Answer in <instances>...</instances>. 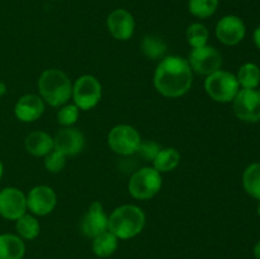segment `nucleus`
<instances>
[{
	"label": "nucleus",
	"instance_id": "nucleus-1",
	"mask_svg": "<svg viewBox=\"0 0 260 259\" xmlns=\"http://www.w3.org/2000/svg\"><path fill=\"white\" fill-rule=\"evenodd\" d=\"M193 71L189 62L180 56H168L156 66L155 89L167 98H179L190 90Z\"/></svg>",
	"mask_w": 260,
	"mask_h": 259
},
{
	"label": "nucleus",
	"instance_id": "nucleus-2",
	"mask_svg": "<svg viewBox=\"0 0 260 259\" xmlns=\"http://www.w3.org/2000/svg\"><path fill=\"white\" fill-rule=\"evenodd\" d=\"M145 212L135 205H123L117 207L108 217V231L118 239L126 240L139 235L145 228Z\"/></svg>",
	"mask_w": 260,
	"mask_h": 259
},
{
	"label": "nucleus",
	"instance_id": "nucleus-3",
	"mask_svg": "<svg viewBox=\"0 0 260 259\" xmlns=\"http://www.w3.org/2000/svg\"><path fill=\"white\" fill-rule=\"evenodd\" d=\"M40 96L51 107L63 106L73 94V84L69 76L58 69H48L38 79Z\"/></svg>",
	"mask_w": 260,
	"mask_h": 259
},
{
	"label": "nucleus",
	"instance_id": "nucleus-4",
	"mask_svg": "<svg viewBox=\"0 0 260 259\" xmlns=\"http://www.w3.org/2000/svg\"><path fill=\"white\" fill-rule=\"evenodd\" d=\"M162 187L161 173L154 167H144L135 172L128 182V192L136 200L146 201L155 197Z\"/></svg>",
	"mask_w": 260,
	"mask_h": 259
},
{
	"label": "nucleus",
	"instance_id": "nucleus-5",
	"mask_svg": "<svg viewBox=\"0 0 260 259\" xmlns=\"http://www.w3.org/2000/svg\"><path fill=\"white\" fill-rule=\"evenodd\" d=\"M239 81L236 75L230 71L217 70L208 75L205 80V89L211 99L218 103L233 102L239 89Z\"/></svg>",
	"mask_w": 260,
	"mask_h": 259
},
{
	"label": "nucleus",
	"instance_id": "nucleus-6",
	"mask_svg": "<svg viewBox=\"0 0 260 259\" xmlns=\"http://www.w3.org/2000/svg\"><path fill=\"white\" fill-rule=\"evenodd\" d=\"M74 104L81 111L93 109L102 99V84L93 75H83L74 83Z\"/></svg>",
	"mask_w": 260,
	"mask_h": 259
},
{
	"label": "nucleus",
	"instance_id": "nucleus-7",
	"mask_svg": "<svg viewBox=\"0 0 260 259\" xmlns=\"http://www.w3.org/2000/svg\"><path fill=\"white\" fill-rule=\"evenodd\" d=\"M141 141L139 131L129 124H117L108 134V145L111 150L123 156L135 154Z\"/></svg>",
	"mask_w": 260,
	"mask_h": 259
},
{
	"label": "nucleus",
	"instance_id": "nucleus-8",
	"mask_svg": "<svg viewBox=\"0 0 260 259\" xmlns=\"http://www.w3.org/2000/svg\"><path fill=\"white\" fill-rule=\"evenodd\" d=\"M188 62L192 71L208 76L220 70L222 66V56L215 47L206 45L203 47L193 48L188 57Z\"/></svg>",
	"mask_w": 260,
	"mask_h": 259
},
{
	"label": "nucleus",
	"instance_id": "nucleus-9",
	"mask_svg": "<svg viewBox=\"0 0 260 259\" xmlns=\"http://www.w3.org/2000/svg\"><path fill=\"white\" fill-rule=\"evenodd\" d=\"M236 117L245 122L260 121V91L255 89H241L233 101Z\"/></svg>",
	"mask_w": 260,
	"mask_h": 259
},
{
	"label": "nucleus",
	"instance_id": "nucleus-10",
	"mask_svg": "<svg viewBox=\"0 0 260 259\" xmlns=\"http://www.w3.org/2000/svg\"><path fill=\"white\" fill-rule=\"evenodd\" d=\"M27 213V196L15 187L0 190V216L7 220L17 221Z\"/></svg>",
	"mask_w": 260,
	"mask_h": 259
},
{
	"label": "nucleus",
	"instance_id": "nucleus-11",
	"mask_svg": "<svg viewBox=\"0 0 260 259\" xmlns=\"http://www.w3.org/2000/svg\"><path fill=\"white\" fill-rule=\"evenodd\" d=\"M57 205L55 190L47 185H36L28 192L27 210L36 216H46L52 212Z\"/></svg>",
	"mask_w": 260,
	"mask_h": 259
},
{
	"label": "nucleus",
	"instance_id": "nucleus-12",
	"mask_svg": "<svg viewBox=\"0 0 260 259\" xmlns=\"http://www.w3.org/2000/svg\"><path fill=\"white\" fill-rule=\"evenodd\" d=\"M245 33V24L238 15H225L218 20L216 25V37L223 45H238L244 40Z\"/></svg>",
	"mask_w": 260,
	"mask_h": 259
},
{
	"label": "nucleus",
	"instance_id": "nucleus-13",
	"mask_svg": "<svg viewBox=\"0 0 260 259\" xmlns=\"http://www.w3.org/2000/svg\"><path fill=\"white\" fill-rule=\"evenodd\" d=\"M85 137L83 132L74 127H63L53 137V150L62 152L66 156H75L83 151Z\"/></svg>",
	"mask_w": 260,
	"mask_h": 259
},
{
	"label": "nucleus",
	"instance_id": "nucleus-14",
	"mask_svg": "<svg viewBox=\"0 0 260 259\" xmlns=\"http://www.w3.org/2000/svg\"><path fill=\"white\" fill-rule=\"evenodd\" d=\"M81 233L86 238L94 239L102 233L108 230V216L104 212L103 205L99 201H94L89 206L88 211L81 220Z\"/></svg>",
	"mask_w": 260,
	"mask_h": 259
},
{
	"label": "nucleus",
	"instance_id": "nucleus-15",
	"mask_svg": "<svg viewBox=\"0 0 260 259\" xmlns=\"http://www.w3.org/2000/svg\"><path fill=\"white\" fill-rule=\"evenodd\" d=\"M135 19L134 15L126 9L113 10L107 18V28L113 38L118 41H127L135 33Z\"/></svg>",
	"mask_w": 260,
	"mask_h": 259
},
{
	"label": "nucleus",
	"instance_id": "nucleus-16",
	"mask_svg": "<svg viewBox=\"0 0 260 259\" xmlns=\"http://www.w3.org/2000/svg\"><path fill=\"white\" fill-rule=\"evenodd\" d=\"M43 112H45V102L36 94H25L20 96L14 106L15 117L25 123L37 121Z\"/></svg>",
	"mask_w": 260,
	"mask_h": 259
},
{
	"label": "nucleus",
	"instance_id": "nucleus-17",
	"mask_svg": "<svg viewBox=\"0 0 260 259\" xmlns=\"http://www.w3.org/2000/svg\"><path fill=\"white\" fill-rule=\"evenodd\" d=\"M24 147L33 156H43L53 150V137L45 131H33L25 137Z\"/></svg>",
	"mask_w": 260,
	"mask_h": 259
},
{
	"label": "nucleus",
	"instance_id": "nucleus-18",
	"mask_svg": "<svg viewBox=\"0 0 260 259\" xmlns=\"http://www.w3.org/2000/svg\"><path fill=\"white\" fill-rule=\"evenodd\" d=\"M25 254V244L14 234L0 235V259H22Z\"/></svg>",
	"mask_w": 260,
	"mask_h": 259
},
{
	"label": "nucleus",
	"instance_id": "nucleus-19",
	"mask_svg": "<svg viewBox=\"0 0 260 259\" xmlns=\"http://www.w3.org/2000/svg\"><path fill=\"white\" fill-rule=\"evenodd\" d=\"M93 251L99 258H108L116 253L118 248V238L111 233V231H104L101 235L95 236L93 239Z\"/></svg>",
	"mask_w": 260,
	"mask_h": 259
},
{
	"label": "nucleus",
	"instance_id": "nucleus-20",
	"mask_svg": "<svg viewBox=\"0 0 260 259\" xmlns=\"http://www.w3.org/2000/svg\"><path fill=\"white\" fill-rule=\"evenodd\" d=\"M180 163V152L175 147H165L159 151L154 160L152 167L159 173H168L174 170Z\"/></svg>",
	"mask_w": 260,
	"mask_h": 259
},
{
	"label": "nucleus",
	"instance_id": "nucleus-21",
	"mask_svg": "<svg viewBox=\"0 0 260 259\" xmlns=\"http://www.w3.org/2000/svg\"><path fill=\"white\" fill-rule=\"evenodd\" d=\"M40 222L33 215L24 213L22 217L15 221V230L23 240H33L40 234Z\"/></svg>",
	"mask_w": 260,
	"mask_h": 259
},
{
	"label": "nucleus",
	"instance_id": "nucleus-22",
	"mask_svg": "<svg viewBox=\"0 0 260 259\" xmlns=\"http://www.w3.org/2000/svg\"><path fill=\"white\" fill-rule=\"evenodd\" d=\"M243 185L249 196L260 200V163L250 164L243 174Z\"/></svg>",
	"mask_w": 260,
	"mask_h": 259
},
{
	"label": "nucleus",
	"instance_id": "nucleus-23",
	"mask_svg": "<svg viewBox=\"0 0 260 259\" xmlns=\"http://www.w3.org/2000/svg\"><path fill=\"white\" fill-rule=\"evenodd\" d=\"M141 50L146 57L151 60L164 57L167 52V43L161 37L155 35H147L141 41Z\"/></svg>",
	"mask_w": 260,
	"mask_h": 259
},
{
	"label": "nucleus",
	"instance_id": "nucleus-24",
	"mask_svg": "<svg viewBox=\"0 0 260 259\" xmlns=\"http://www.w3.org/2000/svg\"><path fill=\"white\" fill-rule=\"evenodd\" d=\"M236 79L239 85L243 86V89H255L260 84V69L255 63H244L239 69Z\"/></svg>",
	"mask_w": 260,
	"mask_h": 259
},
{
	"label": "nucleus",
	"instance_id": "nucleus-25",
	"mask_svg": "<svg viewBox=\"0 0 260 259\" xmlns=\"http://www.w3.org/2000/svg\"><path fill=\"white\" fill-rule=\"evenodd\" d=\"M218 0H188V10L194 17L206 19L216 13Z\"/></svg>",
	"mask_w": 260,
	"mask_h": 259
},
{
	"label": "nucleus",
	"instance_id": "nucleus-26",
	"mask_svg": "<svg viewBox=\"0 0 260 259\" xmlns=\"http://www.w3.org/2000/svg\"><path fill=\"white\" fill-rule=\"evenodd\" d=\"M187 41L193 48L203 47L207 45L208 37H210V32L206 28L205 24L202 23H193L187 28Z\"/></svg>",
	"mask_w": 260,
	"mask_h": 259
},
{
	"label": "nucleus",
	"instance_id": "nucleus-27",
	"mask_svg": "<svg viewBox=\"0 0 260 259\" xmlns=\"http://www.w3.org/2000/svg\"><path fill=\"white\" fill-rule=\"evenodd\" d=\"M46 170L50 173H60L66 167V155L57 150H52L50 154H47L43 160Z\"/></svg>",
	"mask_w": 260,
	"mask_h": 259
},
{
	"label": "nucleus",
	"instance_id": "nucleus-28",
	"mask_svg": "<svg viewBox=\"0 0 260 259\" xmlns=\"http://www.w3.org/2000/svg\"><path fill=\"white\" fill-rule=\"evenodd\" d=\"M79 118V108L75 104H66L58 111L57 122L63 127H71Z\"/></svg>",
	"mask_w": 260,
	"mask_h": 259
},
{
	"label": "nucleus",
	"instance_id": "nucleus-29",
	"mask_svg": "<svg viewBox=\"0 0 260 259\" xmlns=\"http://www.w3.org/2000/svg\"><path fill=\"white\" fill-rule=\"evenodd\" d=\"M161 150L160 145L155 141H141L139 149H137L136 152H139L140 156L144 157L147 161H152V160L156 157V155L159 154V151Z\"/></svg>",
	"mask_w": 260,
	"mask_h": 259
},
{
	"label": "nucleus",
	"instance_id": "nucleus-30",
	"mask_svg": "<svg viewBox=\"0 0 260 259\" xmlns=\"http://www.w3.org/2000/svg\"><path fill=\"white\" fill-rule=\"evenodd\" d=\"M254 42H255L256 47L260 50V25L254 30Z\"/></svg>",
	"mask_w": 260,
	"mask_h": 259
},
{
	"label": "nucleus",
	"instance_id": "nucleus-31",
	"mask_svg": "<svg viewBox=\"0 0 260 259\" xmlns=\"http://www.w3.org/2000/svg\"><path fill=\"white\" fill-rule=\"evenodd\" d=\"M254 256H255L256 259H260V240L255 244V246H254Z\"/></svg>",
	"mask_w": 260,
	"mask_h": 259
},
{
	"label": "nucleus",
	"instance_id": "nucleus-32",
	"mask_svg": "<svg viewBox=\"0 0 260 259\" xmlns=\"http://www.w3.org/2000/svg\"><path fill=\"white\" fill-rule=\"evenodd\" d=\"M7 90H8V88H7V85H5V83L0 81V96L5 95V94H7Z\"/></svg>",
	"mask_w": 260,
	"mask_h": 259
},
{
	"label": "nucleus",
	"instance_id": "nucleus-33",
	"mask_svg": "<svg viewBox=\"0 0 260 259\" xmlns=\"http://www.w3.org/2000/svg\"><path fill=\"white\" fill-rule=\"evenodd\" d=\"M3 174H4V165H3V163L0 161V180H2Z\"/></svg>",
	"mask_w": 260,
	"mask_h": 259
},
{
	"label": "nucleus",
	"instance_id": "nucleus-34",
	"mask_svg": "<svg viewBox=\"0 0 260 259\" xmlns=\"http://www.w3.org/2000/svg\"><path fill=\"white\" fill-rule=\"evenodd\" d=\"M258 213L260 215V203L258 205Z\"/></svg>",
	"mask_w": 260,
	"mask_h": 259
}]
</instances>
